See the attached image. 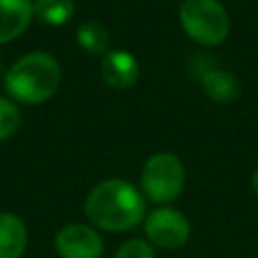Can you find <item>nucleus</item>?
I'll list each match as a JSON object with an SVG mask.
<instances>
[{
	"mask_svg": "<svg viewBox=\"0 0 258 258\" xmlns=\"http://www.w3.org/2000/svg\"><path fill=\"white\" fill-rule=\"evenodd\" d=\"M204 93L216 103H232L240 97L242 87L234 73L224 69H208L202 75Z\"/></svg>",
	"mask_w": 258,
	"mask_h": 258,
	"instance_id": "obj_10",
	"label": "nucleus"
},
{
	"mask_svg": "<svg viewBox=\"0 0 258 258\" xmlns=\"http://www.w3.org/2000/svg\"><path fill=\"white\" fill-rule=\"evenodd\" d=\"M113 258H155V252H153V246L149 242L133 238V240L123 242L117 248Z\"/></svg>",
	"mask_w": 258,
	"mask_h": 258,
	"instance_id": "obj_14",
	"label": "nucleus"
},
{
	"mask_svg": "<svg viewBox=\"0 0 258 258\" xmlns=\"http://www.w3.org/2000/svg\"><path fill=\"white\" fill-rule=\"evenodd\" d=\"M54 248L60 258H101L105 244L95 226L75 222L56 232Z\"/></svg>",
	"mask_w": 258,
	"mask_h": 258,
	"instance_id": "obj_6",
	"label": "nucleus"
},
{
	"mask_svg": "<svg viewBox=\"0 0 258 258\" xmlns=\"http://www.w3.org/2000/svg\"><path fill=\"white\" fill-rule=\"evenodd\" d=\"M101 79L111 89H129L139 79V62L127 50H107L101 60Z\"/></svg>",
	"mask_w": 258,
	"mask_h": 258,
	"instance_id": "obj_7",
	"label": "nucleus"
},
{
	"mask_svg": "<svg viewBox=\"0 0 258 258\" xmlns=\"http://www.w3.org/2000/svg\"><path fill=\"white\" fill-rule=\"evenodd\" d=\"M179 22L185 34L204 46H216L230 32V16L220 0H183Z\"/></svg>",
	"mask_w": 258,
	"mask_h": 258,
	"instance_id": "obj_3",
	"label": "nucleus"
},
{
	"mask_svg": "<svg viewBox=\"0 0 258 258\" xmlns=\"http://www.w3.org/2000/svg\"><path fill=\"white\" fill-rule=\"evenodd\" d=\"M145 210L143 191L119 177L99 181L85 200L91 226L105 232H125L139 226L147 216Z\"/></svg>",
	"mask_w": 258,
	"mask_h": 258,
	"instance_id": "obj_1",
	"label": "nucleus"
},
{
	"mask_svg": "<svg viewBox=\"0 0 258 258\" xmlns=\"http://www.w3.org/2000/svg\"><path fill=\"white\" fill-rule=\"evenodd\" d=\"M60 85V64L48 52L36 50L20 56L4 77L6 93L24 105L48 101Z\"/></svg>",
	"mask_w": 258,
	"mask_h": 258,
	"instance_id": "obj_2",
	"label": "nucleus"
},
{
	"mask_svg": "<svg viewBox=\"0 0 258 258\" xmlns=\"http://www.w3.org/2000/svg\"><path fill=\"white\" fill-rule=\"evenodd\" d=\"M185 185V169L177 155L169 151L153 153L141 169V191L147 200L167 206L179 198Z\"/></svg>",
	"mask_w": 258,
	"mask_h": 258,
	"instance_id": "obj_4",
	"label": "nucleus"
},
{
	"mask_svg": "<svg viewBox=\"0 0 258 258\" xmlns=\"http://www.w3.org/2000/svg\"><path fill=\"white\" fill-rule=\"evenodd\" d=\"M28 244L24 222L10 212L0 214V258H20Z\"/></svg>",
	"mask_w": 258,
	"mask_h": 258,
	"instance_id": "obj_9",
	"label": "nucleus"
},
{
	"mask_svg": "<svg viewBox=\"0 0 258 258\" xmlns=\"http://www.w3.org/2000/svg\"><path fill=\"white\" fill-rule=\"evenodd\" d=\"M4 77H6V69H4V64H2V60H0V79L4 81Z\"/></svg>",
	"mask_w": 258,
	"mask_h": 258,
	"instance_id": "obj_16",
	"label": "nucleus"
},
{
	"mask_svg": "<svg viewBox=\"0 0 258 258\" xmlns=\"http://www.w3.org/2000/svg\"><path fill=\"white\" fill-rule=\"evenodd\" d=\"M252 189H254V194H256V198H258V167H256L254 173H252Z\"/></svg>",
	"mask_w": 258,
	"mask_h": 258,
	"instance_id": "obj_15",
	"label": "nucleus"
},
{
	"mask_svg": "<svg viewBox=\"0 0 258 258\" xmlns=\"http://www.w3.org/2000/svg\"><path fill=\"white\" fill-rule=\"evenodd\" d=\"M145 236L149 244L163 248V250H177L181 248L191 234L189 220L171 206H159L147 212L143 220Z\"/></svg>",
	"mask_w": 258,
	"mask_h": 258,
	"instance_id": "obj_5",
	"label": "nucleus"
},
{
	"mask_svg": "<svg viewBox=\"0 0 258 258\" xmlns=\"http://www.w3.org/2000/svg\"><path fill=\"white\" fill-rule=\"evenodd\" d=\"M34 16L32 0H0V44L18 38Z\"/></svg>",
	"mask_w": 258,
	"mask_h": 258,
	"instance_id": "obj_8",
	"label": "nucleus"
},
{
	"mask_svg": "<svg viewBox=\"0 0 258 258\" xmlns=\"http://www.w3.org/2000/svg\"><path fill=\"white\" fill-rule=\"evenodd\" d=\"M75 14V0H34V16L48 26H62Z\"/></svg>",
	"mask_w": 258,
	"mask_h": 258,
	"instance_id": "obj_11",
	"label": "nucleus"
},
{
	"mask_svg": "<svg viewBox=\"0 0 258 258\" xmlns=\"http://www.w3.org/2000/svg\"><path fill=\"white\" fill-rule=\"evenodd\" d=\"M77 42L89 54H105L109 48V32L101 22L89 20L77 28Z\"/></svg>",
	"mask_w": 258,
	"mask_h": 258,
	"instance_id": "obj_12",
	"label": "nucleus"
},
{
	"mask_svg": "<svg viewBox=\"0 0 258 258\" xmlns=\"http://www.w3.org/2000/svg\"><path fill=\"white\" fill-rule=\"evenodd\" d=\"M22 123L20 109L12 99L0 97V141L12 137Z\"/></svg>",
	"mask_w": 258,
	"mask_h": 258,
	"instance_id": "obj_13",
	"label": "nucleus"
}]
</instances>
